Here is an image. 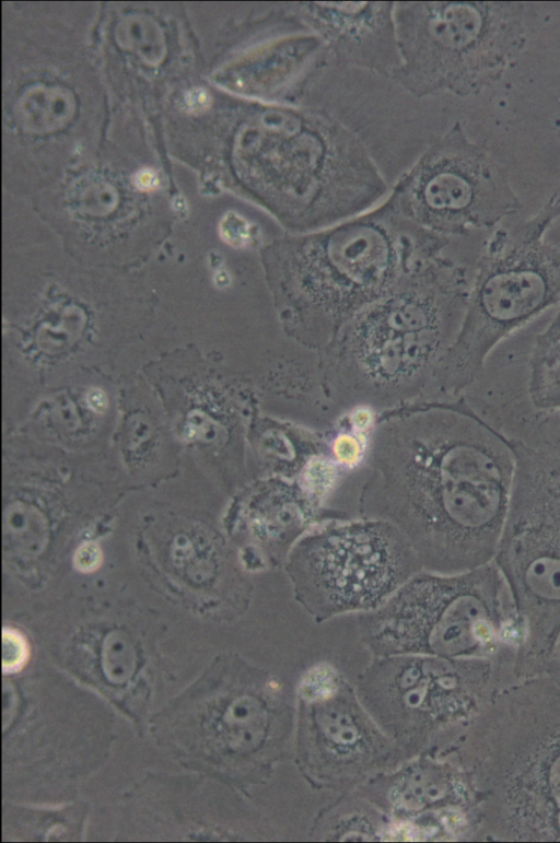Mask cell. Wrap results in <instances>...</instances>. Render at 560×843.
<instances>
[{
	"label": "cell",
	"mask_w": 560,
	"mask_h": 843,
	"mask_svg": "<svg viewBox=\"0 0 560 843\" xmlns=\"http://www.w3.org/2000/svg\"><path fill=\"white\" fill-rule=\"evenodd\" d=\"M301 747L320 781H351L383 754L384 738L334 675L311 676L303 686Z\"/></svg>",
	"instance_id": "5b68a950"
},
{
	"label": "cell",
	"mask_w": 560,
	"mask_h": 843,
	"mask_svg": "<svg viewBox=\"0 0 560 843\" xmlns=\"http://www.w3.org/2000/svg\"><path fill=\"white\" fill-rule=\"evenodd\" d=\"M389 201L448 232L491 226L521 208L504 167L458 120L401 175Z\"/></svg>",
	"instance_id": "3957f363"
},
{
	"label": "cell",
	"mask_w": 560,
	"mask_h": 843,
	"mask_svg": "<svg viewBox=\"0 0 560 843\" xmlns=\"http://www.w3.org/2000/svg\"><path fill=\"white\" fill-rule=\"evenodd\" d=\"M522 2H398L400 65L393 80L421 98L474 96L497 83L526 45Z\"/></svg>",
	"instance_id": "7a4b0ae2"
},
{
	"label": "cell",
	"mask_w": 560,
	"mask_h": 843,
	"mask_svg": "<svg viewBox=\"0 0 560 843\" xmlns=\"http://www.w3.org/2000/svg\"><path fill=\"white\" fill-rule=\"evenodd\" d=\"M355 336L364 370L377 380H400L417 372L433 353L438 317L425 300L399 296L368 313Z\"/></svg>",
	"instance_id": "ba28073f"
},
{
	"label": "cell",
	"mask_w": 560,
	"mask_h": 843,
	"mask_svg": "<svg viewBox=\"0 0 560 843\" xmlns=\"http://www.w3.org/2000/svg\"><path fill=\"white\" fill-rule=\"evenodd\" d=\"M328 54L322 38L284 3L266 16V35L247 55L235 83L260 102L294 105Z\"/></svg>",
	"instance_id": "8992f818"
},
{
	"label": "cell",
	"mask_w": 560,
	"mask_h": 843,
	"mask_svg": "<svg viewBox=\"0 0 560 843\" xmlns=\"http://www.w3.org/2000/svg\"><path fill=\"white\" fill-rule=\"evenodd\" d=\"M235 164L250 192L284 218L340 213L387 190L361 139L318 108L253 103Z\"/></svg>",
	"instance_id": "6da1fadb"
},
{
	"label": "cell",
	"mask_w": 560,
	"mask_h": 843,
	"mask_svg": "<svg viewBox=\"0 0 560 843\" xmlns=\"http://www.w3.org/2000/svg\"><path fill=\"white\" fill-rule=\"evenodd\" d=\"M136 179L137 186L145 190L153 189L158 184L156 175L149 169L140 172Z\"/></svg>",
	"instance_id": "30bf717a"
},
{
	"label": "cell",
	"mask_w": 560,
	"mask_h": 843,
	"mask_svg": "<svg viewBox=\"0 0 560 843\" xmlns=\"http://www.w3.org/2000/svg\"><path fill=\"white\" fill-rule=\"evenodd\" d=\"M293 576L313 610L336 612L375 608L407 572V549L381 524H354L313 537L294 557Z\"/></svg>",
	"instance_id": "277c9868"
},
{
	"label": "cell",
	"mask_w": 560,
	"mask_h": 843,
	"mask_svg": "<svg viewBox=\"0 0 560 843\" xmlns=\"http://www.w3.org/2000/svg\"><path fill=\"white\" fill-rule=\"evenodd\" d=\"M102 552L97 545L85 542L80 546L74 554V565L81 572H91L100 565Z\"/></svg>",
	"instance_id": "9c48e42d"
},
{
	"label": "cell",
	"mask_w": 560,
	"mask_h": 843,
	"mask_svg": "<svg viewBox=\"0 0 560 843\" xmlns=\"http://www.w3.org/2000/svg\"><path fill=\"white\" fill-rule=\"evenodd\" d=\"M288 7L327 46L336 60L393 78L400 65L396 2H291Z\"/></svg>",
	"instance_id": "52a82bcc"
},
{
	"label": "cell",
	"mask_w": 560,
	"mask_h": 843,
	"mask_svg": "<svg viewBox=\"0 0 560 843\" xmlns=\"http://www.w3.org/2000/svg\"><path fill=\"white\" fill-rule=\"evenodd\" d=\"M190 106L194 108H200L208 103V96L206 93L197 91L192 93Z\"/></svg>",
	"instance_id": "8fae6325"
}]
</instances>
